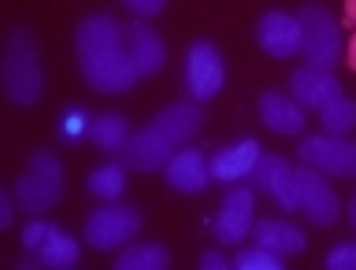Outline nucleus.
<instances>
[{"label":"nucleus","mask_w":356,"mask_h":270,"mask_svg":"<svg viewBox=\"0 0 356 270\" xmlns=\"http://www.w3.org/2000/svg\"><path fill=\"white\" fill-rule=\"evenodd\" d=\"M349 222L356 226V196H353V204H349Z\"/></svg>","instance_id":"nucleus-34"},{"label":"nucleus","mask_w":356,"mask_h":270,"mask_svg":"<svg viewBox=\"0 0 356 270\" xmlns=\"http://www.w3.org/2000/svg\"><path fill=\"white\" fill-rule=\"evenodd\" d=\"M175 149H178V144L152 122V126H145V130L134 133L122 155H127V167H134V171H163V167L171 163Z\"/></svg>","instance_id":"nucleus-11"},{"label":"nucleus","mask_w":356,"mask_h":270,"mask_svg":"<svg viewBox=\"0 0 356 270\" xmlns=\"http://www.w3.org/2000/svg\"><path fill=\"white\" fill-rule=\"evenodd\" d=\"M15 204L26 211V215H38V211H49L52 204H60L63 196V167L60 155L49 149H38L30 155L26 171L19 174L15 189H11Z\"/></svg>","instance_id":"nucleus-4"},{"label":"nucleus","mask_w":356,"mask_h":270,"mask_svg":"<svg viewBox=\"0 0 356 270\" xmlns=\"http://www.w3.org/2000/svg\"><path fill=\"white\" fill-rule=\"evenodd\" d=\"M345 26H356V0H345Z\"/></svg>","instance_id":"nucleus-32"},{"label":"nucleus","mask_w":356,"mask_h":270,"mask_svg":"<svg viewBox=\"0 0 356 270\" xmlns=\"http://www.w3.org/2000/svg\"><path fill=\"white\" fill-rule=\"evenodd\" d=\"M49 222H26V226H22V248L26 252H38L41 244H44V237H49Z\"/></svg>","instance_id":"nucleus-26"},{"label":"nucleus","mask_w":356,"mask_h":270,"mask_svg":"<svg viewBox=\"0 0 356 270\" xmlns=\"http://www.w3.org/2000/svg\"><path fill=\"white\" fill-rule=\"evenodd\" d=\"M289 89H293V100L305 111H323L327 104L341 96V82L330 71H316V67H300L289 78Z\"/></svg>","instance_id":"nucleus-13"},{"label":"nucleus","mask_w":356,"mask_h":270,"mask_svg":"<svg viewBox=\"0 0 356 270\" xmlns=\"http://www.w3.org/2000/svg\"><path fill=\"white\" fill-rule=\"evenodd\" d=\"M200 267H204V270H227L230 263H227V255H222V252H204V255H200Z\"/></svg>","instance_id":"nucleus-29"},{"label":"nucleus","mask_w":356,"mask_h":270,"mask_svg":"<svg viewBox=\"0 0 356 270\" xmlns=\"http://www.w3.org/2000/svg\"><path fill=\"white\" fill-rule=\"evenodd\" d=\"M345 67L356 74V26H353V37H349V44H345Z\"/></svg>","instance_id":"nucleus-31"},{"label":"nucleus","mask_w":356,"mask_h":270,"mask_svg":"<svg viewBox=\"0 0 356 270\" xmlns=\"http://www.w3.org/2000/svg\"><path fill=\"white\" fill-rule=\"evenodd\" d=\"M86 189L97 200H119L122 189H127V171H122L119 163H104V167H97V171L86 178Z\"/></svg>","instance_id":"nucleus-23"},{"label":"nucleus","mask_w":356,"mask_h":270,"mask_svg":"<svg viewBox=\"0 0 356 270\" xmlns=\"http://www.w3.org/2000/svg\"><path fill=\"white\" fill-rule=\"evenodd\" d=\"M127 44H130V56H134V63H138L141 78H152V74L163 71L167 44H163V37L149 26V22H130L127 26Z\"/></svg>","instance_id":"nucleus-15"},{"label":"nucleus","mask_w":356,"mask_h":270,"mask_svg":"<svg viewBox=\"0 0 356 270\" xmlns=\"http://www.w3.org/2000/svg\"><path fill=\"white\" fill-rule=\"evenodd\" d=\"M4 93L11 104H38L44 93V74H41V60H38V44L26 30H11L8 33V49H4Z\"/></svg>","instance_id":"nucleus-2"},{"label":"nucleus","mask_w":356,"mask_h":270,"mask_svg":"<svg viewBox=\"0 0 356 270\" xmlns=\"http://www.w3.org/2000/svg\"><path fill=\"white\" fill-rule=\"evenodd\" d=\"M252 241L260 248H271L278 255H300L308 248V237L300 233L293 222H282V219H256L252 222Z\"/></svg>","instance_id":"nucleus-19"},{"label":"nucleus","mask_w":356,"mask_h":270,"mask_svg":"<svg viewBox=\"0 0 356 270\" xmlns=\"http://www.w3.org/2000/svg\"><path fill=\"white\" fill-rule=\"evenodd\" d=\"M152 122H156V126H160L175 144L193 141L197 133H200V122H204V115H200V100H193V96H189V100H175V104H167Z\"/></svg>","instance_id":"nucleus-17"},{"label":"nucleus","mask_w":356,"mask_h":270,"mask_svg":"<svg viewBox=\"0 0 356 270\" xmlns=\"http://www.w3.org/2000/svg\"><path fill=\"white\" fill-rule=\"evenodd\" d=\"M86 133H89V141L97 144L100 152H108V155H115V152H127V144H130V122L115 115V111H104V115H93V119H86Z\"/></svg>","instance_id":"nucleus-20"},{"label":"nucleus","mask_w":356,"mask_h":270,"mask_svg":"<svg viewBox=\"0 0 356 270\" xmlns=\"http://www.w3.org/2000/svg\"><path fill=\"white\" fill-rule=\"evenodd\" d=\"M11 215H15V211H11V196L0 193V226H11Z\"/></svg>","instance_id":"nucleus-30"},{"label":"nucleus","mask_w":356,"mask_h":270,"mask_svg":"<svg viewBox=\"0 0 356 270\" xmlns=\"http://www.w3.org/2000/svg\"><path fill=\"white\" fill-rule=\"evenodd\" d=\"M327 267L330 270H356V244H341L327 255Z\"/></svg>","instance_id":"nucleus-27"},{"label":"nucleus","mask_w":356,"mask_h":270,"mask_svg":"<svg viewBox=\"0 0 356 270\" xmlns=\"http://www.w3.org/2000/svg\"><path fill=\"white\" fill-rule=\"evenodd\" d=\"M138 230H141V215L138 208H127V204H104L86 219V241L97 252H111L119 244H130L138 237Z\"/></svg>","instance_id":"nucleus-5"},{"label":"nucleus","mask_w":356,"mask_h":270,"mask_svg":"<svg viewBox=\"0 0 356 270\" xmlns=\"http://www.w3.org/2000/svg\"><path fill=\"white\" fill-rule=\"evenodd\" d=\"M234 267L238 270H282V255L256 244V248H245L234 255Z\"/></svg>","instance_id":"nucleus-25"},{"label":"nucleus","mask_w":356,"mask_h":270,"mask_svg":"<svg viewBox=\"0 0 356 270\" xmlns=\"http://www.w3.org/2000/svg\"><path fill=\"white\" fill-rule=\"evenodd\" d=\"M78 255H82L78 241H74L67 230H60V226H52V230H49V237H44V244L38 248L41 267H52V270H67V267H74V263H78Z\"/></svg>","instance_id":"nucleus-21"},{"label":"nucleus","mask_w":356,"mask_h":270,"mask_svg":"<svg viewBox=\"0 0 356 270\" xmlns=\"http://www.w3.org/2000/svg\"><path fill=\"white\" fill-rule=\"evenodd\" d=\"M260 119L267 130L275 133H286V137H297L300 130H305V108L297 104L293 96L286 93H260Z\"/></svg>","instance_id":"nucleus-16"},{"label":"nucleus","mask_w":356,"mask_h":270,"mask_svg":"<svg viewBox=\"0 0 356 270\" xmlns=\"http://www.w3.org/2000/svg\"><path fill=\"white\" fill-rule=\"evenodd\" d=\"M74 49H78L82 78L104 96L130 93L134 82L141 78L127 44V26H119L111 15H89L78 22Z\"/></svg>","instance_id":"nucleus-1"},{"label":"nucleus","mask_w":356,"mask_h":270,"mask_svg":"<svg viewBox=\"0 0 356 270\" xmlns=\"http://www.w3.org/2000/svg\"><path fill=\"white\" fill-rule=\"evenodd\" d=\"M252 189L256 193H267L282 211H297V171L289 167L282 155H267L260 152V160L249 171Z\"/></svg>","instance_id":"nucleus-10"},{"label":"nucleus","mask_w":356,"mask_h":270,"mask_svg":"<svg viewBox=\"0 0 356 270\" xmlns=\"http://www.w3.org/2000/svg\"><path fill=\"white\" fill-rule=\"evenodd\" d=\"M356 126V100L338 96L334 104L323 108V133H334V137H345Z\"/></svg>","instance_id":"nucleus-24"},{"label":"nucleus","mask_w":356,"mask_h":270,"mask_svg":"<svg viewBox=\"0 0 356 270\" xmlns=\"http://www.w3.org/2000/svg\"><path fill=\"white\" fill-rule=\"evenodd\" d=\"M82 122H86V119H78V115H71V122H67V130H71V133H78V130H82Z\"/></svg>","instance_id":"nucleus-33"},{"label":"nucleus","mask_w":356,"mask_h":270,"mask_svg":"<svg viewBox=\"0 0 356 270\" xmlns=\"http://www.w3.org/2000/svg\"><path fill=\"white\" fill-rule=\"evenodd\" d=\"M256 41L267 56L275 60H293L300 52V22L297 15H286V11H267L256 26Z\"/></svg>","instance_id":"nucleus-12"},{"label":"nucleus","mask_w":356,"mask_h":270,"mask_svg":"<svg viewBox=\"0 0 356 270\" xmlns=\"http://www.w3.org/2000/svg\"><path fill=\"white\" fill-rule=\"evenodd\" d=\"M138 19H152V15H160V11L167 8V0H122Z\"/></svg>","instance_id":"nucleus-28"},{"label":"nucleus","mask_w":356,"mask_h":270,"mask_svg":"<svg viewBox=\"0 0 356 270\" xmlns=\"http://www.w3.org/2000/svg\"><path fill=\"white\" fill-rule=\"evenodd\" d=\"M167 263H171V252L163 244H152V241L127 244L115 255V270H167Z\"/></svg>","instance_id":"nucleus-22"},{"label":"nucleus","mask_w":356,"mask_h":270,"mask_svg":"<svg viewBox=\"0 0 356 270\" xmlns=\"http://www.w3.org/2000/svg\"><path fill=\"white\" fill-rule=\"evenodd\" d=\"M297 22H300V56H305V67L334 74V67H338L341 56H345L338 19H334L323 4H300Z\"/></svg>","instance_id":"nucleus-3"},{"label":"nucleus","mask_w":356,"mask_h":270,"mask_svg":"<svg viewBox=\"0 0 356 270\" xmlns=\"http://www.w3.org/2000/svg\"><path fill=\"white\" fill-rule=\"evenodd\" d=\"M300 160L305 167L319 174H334V178H356V141L334 137V133H319V137H305L300 141Z\"/></svg>","instance_id":"nucleus-6"},{"label":"nucleus","mask_w":356,"mask_h":270,"mask_svg":"<svg viewBox=\"0 0 356 270\" xmlns=\"http://www.w3.org/2000/svg\"><path fill=\"white\" fill-rule=\"evenodd\" d=\"M167 174V185L175 189V193H200V189H208V160L200 149H182L171 155V163L163 167Z\"/></svg>","instance_id":"nucleus-14"},{"label":"nucleus","mask_w":356,"mask_h":270,"mask_svg":"<svg viewBox=\"0 0 356 270\" xmlns=\"http://www.w3.org/2000/svg\"><path fill=\"white\" fill-rule=\"evenodd\" d=\"M256 222V189L252 185H234L219 204V215L211 222V233H216L219 244H238L252 233Z\"/></svg>","instance_id":"nucleus-7"},{"label":"nucleus","mask_w":356,"mask_h":270,"mask_svg":"<svg viewBox=\"0 0 356 270\" xmlns=\"http://www.w3.org/2000/svg\"><path fill=\"white\" fill-rule=\"evenodd\" d=\"M260 160V141L256 137H245L238 144H230V149L216 152V160L208 163V171L216 182H238V178H249V171L256 167Z\"/></svg>","instance_id":"nucleus-18"},{"label":"nucleus","mask_w":356,"mask_h":270,"mask_svg":"<svg viewBox=\"0 0 356 270\" xmlns=\"http://www.w3.org/2000/svg\"><path fill=\"white\" fill-rule=\"evenodd\" d=\"M297 208L316 226H334L338 222V193L330 189L327 174L312 171V167H297Z\"/></svg>","instance_id":"nucleus-9"},{"label":"nucleus","mask_w":356,"mask_h":270,"mask_svg":"<svg viewBox=\"0 0 356 270\" xmlns=\"http://www.w3.org/2000/svg\"><path fill=\"white\" fill-rule=\"evenodd\" d=\"M222 56L211 41H193L186 56V93L193 100H211L222 89Z\"/></svg>","instance_id":"nucleus-8"}]
</instances>
